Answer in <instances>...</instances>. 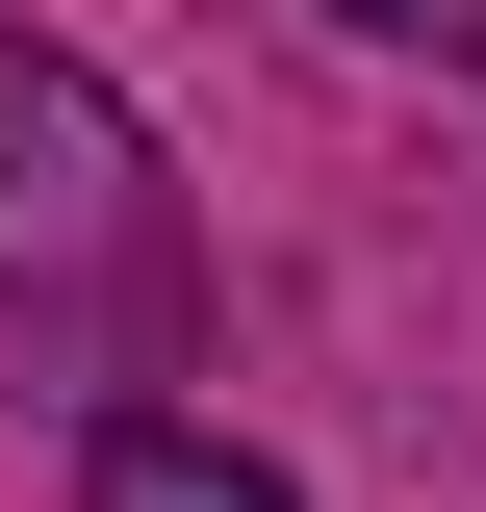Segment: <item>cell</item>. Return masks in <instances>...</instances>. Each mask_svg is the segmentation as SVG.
<instances>
[{
    "label": "cell",
    "mask_w": 486,
    "mask_h": 512,
    "mask_svg": "<svg viewBox=\"0 0 486 512\" xmlns=\"http://www.w3.org/2000/svg\"><path fill=\"white\" fill-rule=\"evenodd\" d=\"M77 512H307L256 436H205V410H103L77 436Z\"/></svg>",
    "instance_id": "7a4b0ae2"
},
{
    "label": "cell",
    "mask_w": 486,
    "mask_h": 512,
    "mask_svg": "<svg viewBox=\"0 0 486 512\" xmlns=\"http://www.w3.org/2000/svg\"><path fill=\"white\" fill-rule=\"evenodd\" d=\"M180 180H154V128L103 103L77 52L0 26V410L26 384H154L180 359Z\"/></svg>",
    "instance_id": "6da1fadb"
},
{
    "label": "cell",
    "mask_w": 486,
    "mask_h": 512,
    "mask_svg": "<svg viewBox=\"0 0 486 512\" xmlns=\"http://www.w3.org/2000/svg\"><path fill=\"white\" fill-rule=\"evenodd\" d=\"M333 26H384V52H435V77H486V0H333Z\"/></svg>",
    "instance_id": "3957f363"
}]
</instances>
